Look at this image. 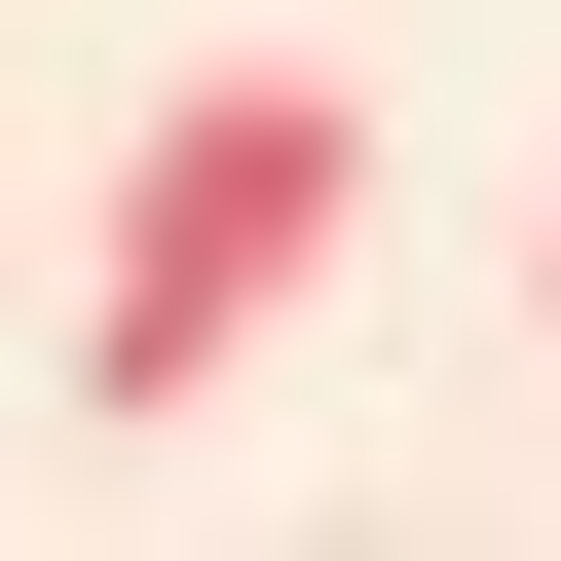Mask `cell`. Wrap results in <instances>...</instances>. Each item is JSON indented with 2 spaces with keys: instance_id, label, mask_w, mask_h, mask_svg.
I'll return each instance as SVG.
<instances>
[{
  "instance_id": "obj_2",
  "label": "cell",
  "mask_w": 561,
  "mask_h": 561,
  "mask_svg": "<svg viewBox=\"0 0 561 561\" xmlns=\"http://www.w3.org/2000/svg\"><path fill=\"white\" fill-rule=\"evenodd\" d=\"M524 300H561V262H524Z\"/></svg>"
},
{
  "instance_id": "obj_1",
  "label": "cell",
  "mask_w": 561,
  "mask_h": 561,
  "mask_svg": "<svg viewBox=\"0 0 561 561\" xmlns=\"http://www.w3.org/2000/svg\"><path fill=\"white\" fill-rule=\"evenodd\" d=\"M337 225H375V113H337V76H187V113L113 150V262H76V412H113V449L225 412L262 337L337 300Z\"/></svg>"
}]
</instances>
